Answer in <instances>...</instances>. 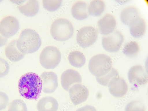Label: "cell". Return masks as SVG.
Returning a JSON list of instances; mask_svg holds the SVG:
<instances>
[{
    "instance_id": "1",
    "label": "cell",
    "mask_w": 148,
    "mask_h": 111,
    "mask_svg": "<svg viewBox=\"0 0 148 111\" xmlns=\"http://www.w3.org/2000/svg\"><path fill=\"white\" fill-rule=\"evenodd\" d=\"M42 86V81L38 75L34 73H28L19 79V93L26 99L36 101L40 96Z\"/></svg>"
},
{
    "instance_id": "2",
    "label": "cell",
    "mask_w": 148,
    "mask_h": 111,
    "mask_svg": "<svg viewBox=\"0 0 148 111\" xmlns=\"http://www.w3.org/2000/svg\"><path fill=\"white\" fill-rule=\"evenodd\" d=\"M42 45L39 34L31 29H26L21 32L16 41L18 50L24 54H31L38 51Z\"/></svg>"
},
{
    "instance_id": "3",
    "label": "cell",
    "mask_w": 148,
    "mask_h": 111,
    "mask_svg": "<svg viewBox=\"0 0 148 111\" xmlns=\"http://www.w3.org/2000/svg\"><path fill=\"white\" fill-rule=\"evenodd\" d=\"M112 59L103 54L93 57L90 60L88 68L90 71L96 77H101L108 73L112 69Z\"/></svg>"
},
{
    "instance_id": "4",
    "label": "cell",
    "mask_w": 148,
    "mask_h": 111,
    "mask_svg": "<svg viewBox=\"0 0 148 111\" xmlns=\"http://www.w3.org/2000/svg\"><path fill=\"white\" fill-rule=\"evenodd\" d=\"M74 28L71 23L68 20L60 18L56 20L51 27V33L56 40L65 41L73 36Z\"/></svg>"
},
{
    "instance_id": "5",
    "label": "cell",
    "mask_w": 148,
    "mask_h": 111,
    "mask_svg": "<svg viewBox=\"0 0 148 111\" xmlns=\"http://www.w3.org/2000/svg\"><path fill=\"white\" fill-rule=\"evenodd\" d=\"M61 58L58 49L53 46H48L44 48L40 57L42 66L47 69H54L60 64Z\"/></svg>"
},
{
    "instance_id": "6",
    "label": "cell",
    "mask_w": 148,
    "mask_h": 111,
    "mask_svg": "<svg viewBox=\"0 0 148 111\" xmlns=\"http://www.w3.org/2000/svg\"><path fill=\"white\" fill-rule=\"evenodd\" d=\"M98 37L96 30L91 26L86 27L80 29L77 36V42L83 48L93 45L96 41Z\"/></svg>"
},
{
    "instance_id": "7",
    "label": "cell",
    "mask_w": 148,
    "mask_h": 111,
    "mask_svg": "<svg viewBox=\"0 0 148 111\" xmlns=\"http://www.w3.org/2000/svg\"><path fill=\"white\" fill-rule=\"evenodd\" d=\"M124 41V37L121 32L115 31L103 36L102 45L105 50L110 53H115L119 50Z\"/></svg>"
},
{
    "instance_id": "8",
    "label": "cell",
    "mask_w": 148,
    "mask_h": 111,
    "mask_svg": "<svg viewBox=\"0 0 148 111\" xmlns=\"http://www.w3.org/2000/svg\"><path fill=\"white\" fill-rule=\"evenodd\" d=\"M19 29V22L13 16H7L0 22V33L6 38L14 35Z\"/></svg>"
},
{
    "instance_id": "9",
    "label": "cell",
    "mask_w": 148,
    "mask_h": 111,
    "mask_svg": "<svg viewBox=\"0 0 148 111\" xmlns=\"http://www.w3.org/2000/svg\"><path fill=\"white\" fill-rule=\"evenodd\" d=\"M128 77L130 83L137 87L145 84L148 81L147 72L140 65L132 67L129 71Z\"/></svg>"
},
{
    "instance_id": "10",
    "label": "cell",
    "mask_w": 148,
    "mask_h": 111,
    "mask_svg": "<svg viewBox=\"0 0 148 111\" xmlns=\"http://www.w3.org/2000/svg\"><path fill=\"white\" fill-rule=\"evenodd\" d=\"M70 99L75 106L82 103L87 100L89 95L88 89L81 84H76L69 90Z\"/></svg>"
},
{
    "instance_id": "11",
    "label": "cell",
    "mask_w": 148,
    "mask_h": 111,
    "mask_svg": "<svg viewBox=\"0 0 148 111\" xmlns=\"http://www.w3.org/2000/svg\"><path fill=\"white\" fill-rule=\"evenodd\" d=\"M82 78L80 73L72 69H68L62 74L61 83L63 88L69 91L72 86L76 84H81Z\"/></svg>"
},
{
    "instance_id": "12",
    "label": "cell",
    "mask_w": 148,
    "mask_h": 111,
    "mask_svg": "<svg viewBox=\"0 0 148 111\" xmlns=\"http://www.w3.org/2000/svg\"><path fill=\"white\" fill-rule=\"evenodd\" d=\"M42 81V90L46 94L53 93L58 86V78L56 74L53 72H44L41 75Z\"/></svg>"
},
{
    "instance_id": "13",
    "label": "cell",
    "mask_w": 148,
    "mask_h": 111,
    "mask_svg": "<svg viewBox=\"0 0 148 111\" xmlns=\"http://www.w3.org/2000/svg\"><path fill=\"white\" fill-rule=\"evenodd\" d=\"M108 86L110 94L116 97L124 96L128 91V86L125 81L119 77L111 80Z\"/></svg>"
},
{
    "instance_id": "14",
    "label": "cell",
    "mask_w": 148,
    "mask_h": 111,
    "mask_svg": "<svg viewBox=\"0 0 148 111\" xmlns=\"http://www.w3.org/2000/svg\"><path fill=\"white\" fill-rule=\"evenodd\" d=\"M116 25L114 16L110 14L106 15L98 22V25L100 33L107 35L113 32Z\"/></svg>"
},
{
    "instance_id": "15",
    "label": "cell",
    "mask_w": 148,
    "mask_h": 111,
    "mask_svg": "<svg viewBox=\"0 0 148 111\" xmlns=\"http://www.w3.org/2000/svg\"><path fill=\"white\" fill-rule=\"evenodd\" d=\"M16 40L11 41L5 49V54L7 57L13 62H17L22 60L25 54L22 53L18 49L16 46Z\"/></svg>"
},
{
    "instance_id": "16",
    "label": "cell",
    "mask_w": 148,
    "mask_h": 111,
    "mask_svg": "<svg viewBox=\"0 0 148 111\" xmlns=\"http://www.w3.org/2000/svg\"><path fill=\"white\" fill-rule=\"evenodd\" d=\"M71 13L74 18L78 20H83L89 16L88 5L82 1L77 2L73 6Z\"/></svg>"
},
{
    "instance_id": "17",
    "label": "cell",
    "mask_w": 148,
    "mask_h": 111,
    "mask_svg": "<svg viewBox=\"0 0 148 111\" xmlns=\"http://www.w3.org/2000/svg\"><path fill=\"white\" fill-rule=\"evenodd\" d=\"M38 111H57L58 103L52 97H45L41 99L37 105Z\"/></svg>"
},
{
    "instance_id": "18",
    "label": "cell",
    "mask_w": 148,
    "mask_h": 111,
    "mask_svg": "<svg viewBox=\"0 0 148 111\" xmlns=\"http://www.w3.org/2000/svg\"><path fill=\"white\" fill-rule=\"evenodd\" d=\"M129 26L130 33L134 38H140L145 33V23L144 19L140 17L132 21Z\"/></svg>"
},
{
    "instance_id": "19",
    "label": "cell",
    "mask_w": 148,
    "mask_h": 111,
    "mask_svg": "<svg viewBox=\"0 0 148 111\" xmlns=\"http://www.w3.org/2000/svg\"><path fill=\"white\" fill-rule=\"evenodd\" d=\"M21 13L28 17H33L38 13L40 9L38 2L36 0H30L23 5L18 6Z\"/></svg>"
},
{
    "instance_id": "20",
    "label": "cell",
    "mask_w": 148,
    "mask_h": 111,
    "mask_svg": "<svg viewBox=\"0 0 148 111\" xmlns=\"http://www.w3.org/2000/svg\"><path fill=\"white\" fill-rule=\"evenodd\" d=\"M139 17L137 9L133 6L127 7L121 12L120 18L122 23L126 25L130 26L136 19Z\"/></svg>"
},
{
    "instance_id": "21",
    "label": "cell",
    "mask_w": 148,
    "mask_h": 111,
    "mask_svg": "<svg viewBox=\"0 0 148 111\" xmlns=\"http://www.w3.org/2000/svg\"><path fill=\"white\" fill-rule=\"evenodd\" d=\"M68 58L71 65L75 67L81 68L86 63V60L84 56L79 51H76L70 53Z\"/></svg>"
},
{
    "instance_id": "22",
    "label": "cell",
    "mask_w": 148,
    "mask_h": 111,
    "mask_svg": "<svg viewBox=\"0 0 148 111\" xmlns=\"http://www.w3.org/2000/svg\"><path fill=\"white\" fill-rule=\"evenodd\" d=\"M105 4L101 0H95L90 3L88 7L89 14L95 17L100 16L105 10Z\"/></svg>"
},
{
    "instance_id": "23",
    "label": "cell",
    "mask_w": 148,
    "mask_h": 111,
    "mask_svg": "<svg viewBox=\"0 0 148 111\" xmlns=\"http://www.w3.org/2000/svg\"><path fill=\"white\" fill-rule=\"evenodd\" d=\"M139 51V46L137 42L131 41L125 45L123 53L126 56L132 58L137 55Z\"/></svg>"
},
{
    "instance_id": "24",
    "label": "cell",
    "mask_w": 148,
    "mask_h": 111,
    "mask_svg": "<svg viewBox=\"0 0 148 111\" xmlns=\"http://www.w3.org/2000/svg\"><path fill=\"white\" fill-rule=\"evenodd\" d=\"M119 77V73L115 69L112 68V70L106 75L101 77H96L97 82L104 86H108L109 82L114 78Z\"/></svg>"
},
{
    "instance_id": "25",
    "label": "cell",
    "mask_w": 148,
    "mask_h": 111,
    "mask_svg": "<svg viewBox=\"0 0 148 111\" xmlns=\"http://www.w3.org/2000/svg\"><path fill=\"white\" fill-rule=\"evenodd\" d=\"M8 111H28L26 104L21 100H16L12 102Z\"/></svg>"
},
{
    "instance_id": "26",
    "label": "cell",
    "mask_w": 148,
    "mask_h": 111,
    "mask_svg": "<svg viewBox=\"0 0 148 111\" xmlns=\"http://www.w3.org/2000/svg\"><path fill=\"white\" fill-rule=\"evenodd\" d=\"M62 1H48L44 0L42 1L43 6L45 9L50 12H53L59 9L62 3Z\"/></svg>"
},
{
    "instance_id": "27",
    "label": "cell",
    "mask_w": 148,
    "mask_h": 111,
    "mask_svg": "<svg viewBox=\"0 0 148 111\" xmlns=\"http://www.w3.org/2000/svg\"><path fill=\"white\" fill-rule=\"evenodd\" d=\"M143 104L139 101H132L127 104L125 111H145Z\"/></svg>"
},
{
    "instance_id": "28",
    "label": "cell",
    "mask_w": 148,
    "mask_h": 111,
    "mask_svg": "<svg viewBox=\"0 0 148 111\" xmlns=\"http://www.w3.org/2000/svg\"><path fill=\"white\" fill-rule=\"evenodd\" d=\"M10 66L4 59L0 58V78L6 76L8 73Z\"/></svg>"
},
{
    "instance_id": "29",
    "label": "cell",
    "mask_w": 148,
    "mask_h": 111,
    "mask_svg": "<svg viewBox=\"0 0 148 111\" xmlns=\"http://www.w3.org/2000/svg\"><path fill=\"white\" fill-rule=\"evenodd\" d=\"M9 104V98L5 93L0 92V110L5 109Z\"/></svg>"
},
{
    "instance_id": "30",
    "label": "cell",
    "mask_w": 148,
    "mask_h": 111,
    "mask_svg": "<svg viewBox=\"0 0 148 111\" xmlns=\"http://www.w3.org/2000/svg\"><path fill=\"white\" fill-rule=\"evenodd\" d=\"M76 111H97V110L94 107L91 106L86 105L78 109Z\"/></svg>"
},
{
    "instance_id": "31",
    "label": "cell",
    "mask_w": 148,
    "mask_h": 111,
    "mask_svg": "<svg viewBox=\"0 0 148 111\" xmlns=\"http://www.w3.org/2000/svg\"><path fill=\"white\" fill-rule=\"evenodd\" d=\"M8 40V38H5L0 33V47L6 45Z\"/></svg>"
}]
</instances>
